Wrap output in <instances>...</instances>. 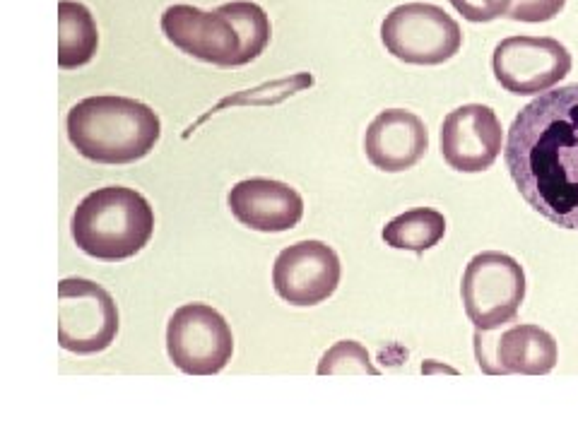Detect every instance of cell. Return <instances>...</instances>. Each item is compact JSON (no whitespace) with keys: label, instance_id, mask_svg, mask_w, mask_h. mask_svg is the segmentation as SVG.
<instances>
[{"label":"cell","instance_id":"1","mask_svg":"<svg viewBox=\"0 0 578 433\" xmlns=\"http://www.w3.org/2000/svg\"><path fill=\"white\" fill-rule=\"evenodd\" d=\"M504 159L538 215L578 231V85L538 94L513 118Z\"/></svg>","mask_w":578,"mask_h":433},{"label":"cell","instance_id":"2","mask_svg":"<svg viewBox=\"0 0 578 433\" xmlns=\"http://www.w3.org/2000/svg\"><path fill=\"white\" fill-rule=\"evenodd\" d=\"M162 32L186 56L217 68H241L268 49L273 29L261 5L234 0L210 13L193 5H171L162 15Z\"/></svg>","mask_w":578,"mask_h":433},{"label":"cell","instance_id":"3","mask_svg":"<svg viewBox=\"0 0 578 433\" xmlns=\"http://www.w3.org/2000/svg\"><path fill=\"white\" fill-rule=\"evenodd\" d=\"M162 123L150 106L128 97H87L70 109L68 138L97 164H133L155 150Z\"/></svg>","mask_w":578,"mask_h":433},{"label":"cell","instance_id":"4","mask_svg":"<svg viewBox=\"0 0 578 433\" xmlns=\"http://www.w3.org/2000/svg\"><path fill=\"white\" fill-rule=\"evenodd\" d=\"M75 246L90 258L119 263L138 255L155 234V210L133 188L106 186L75 207L70 222Z\"/></svg>","mask_w":578,"mask_h":433},{"label":"cell","instance_id":"5","mask_svg":"<svg viewBox=\"0 0 578 433\" xmlns=\"http://www.w3.org/2000/svg\"><path fill=\"white\" fill-rule=\"evenodd\" d=\"M460 296L475 330H501L516 320L526 299V272L506 253H477L463 272Z\"/></svg>","mask_w":578,"mask_h":433},{"label":"cell","instance_id":"6","mask_svg":"<svg viewBox=\"0 0 578 433\" xmlns=\"http://www.w3.org/2000/svg\"><path fill=\"white\" fill-rule=\"evenodd\" d=\"M381 41L398 61L410 65H441L463 46L460 25L444 8L432 3H405L393 8L381 25Z\"/></svg>","mask_w":578,"mask_h":433},{"label":"cell","instance_id":"7","mask_svg":"<svg viewBox=\"0 0 578 433\" xmlns=\"http://www.w3.org/2000/svg\"><path fill=\"white\" fill-rule=\"evenodd\" d=\"M119 335V308L102 284L68 277L58 284V344L73 354H97Z\"/></svg>","mask_w":578,"mask_h":433},{"label":"cell","instance_id":"8","mask_svg":"<svg viewBox=\"0 0 578 433\" xmlns=\"http://www.w3.org/2000/svg\"><path fill=\"white\" fill-rule=\"evenodd\" d=\"M167 352L176 369L188 376H215L232 361V328L212 306L186 304L169 320Z\"/></svg>","mask_w":578,"mask_h":433},{"label":"cell","instance_id":"9","mask_svg":"<svg viewBox=\"0 0 578 433\" xmlns=\"http://www.w3.org/2000/svg\"><path fill=\"white\" fill-rule=\"evenodd\" d=\"M574 58L552 37H506L492 56L494 77L516 97H535L554 90L571 73Z\"/></svg>","mask_w":578,"mask_h":433},{"label":"cell","instance_id":"10","mask_svg":"<svg viewBox=\"0 0 578 433\" xmlns=\"http://www.w3.org/2000/svg\"><path fill=\"white\" fill-rule=\"evenodd\" d=\"M340 258L328 243L299 241L275 258L273 284L282 301L316 306L330 299L340 284Z\"/></svg>","mask_w":578,"mask_h":433},{"label":"cell","instance_id":"11","mask_svg":"<svg viewBox=\"0 0 578 433\" xmlns=\"http://www.w3.org/2000/svg\"><path fill=\"white\" fill-rule=\"evenodd\" d=\"M477 364L492 376H547L559 359L557 340L540 325H511L492 337V330H475Z\"/></svg>","mask_w":578,"mask_h":433},{"label":"cell","instance_id":"12","mask_svg":"<svg viewBox=\"0 0 578 433\" xmlns=\"http://www.w3.org/2000/svg\"><path fill=\"white\" fill-rule=\"evenodd\" d=\"M504 150V130L497 114L485 104H463L444 118L441 154L460 174H480Z\"/></svg>","mask_w":578,"mask_h":433},{"label":"cell","instance_id":"13","mask_svg":"<svg viewBox=\"0 0 578 433\" xmlns=\"http://www.w3.org/2000/svg\"><path fill=\"white\" fill-rule=\"evenodd\" d=\"M229 210L239 224L263 234L297 227L304 217V198L292 186L273 179H246L229 191Z\"/></svg>","mask_w":578,"mask_h":433},{"label":"cell","instance_id":"14","mask_svg":"<svg viewBox=\"0 0 578 433\" xmlns=\"http://www.w3.org/2000/svg\"><path fill=\"white\" fill-rule=\"evenodd\" d=\"M364 150L376 169L398 174L408 171L429 150V133L417 114L405 109H386L369 123Z\"/></svg>","mask_w":578,"mask_h":433},{"label":"cell","instance_id":"15","mask_svg":"<svg viewBox=\"0 0 578 433\" xmlns=\"http://www.w3.org/2000/svg\"><path fill=\"white\" fill-rule=\"evenodd\" d=\"M99 46L97 22L78 0L58 3V68L75 70L94 58Z\"/></svg>","mask_w":578,"mask_h":433},{"label":"cell","instance_id":"16","mask_svg":"<svg viewBox=\"0 0 578 433\" xmlns=\"http://www.w3.org/2000/svg\"><path fill=\"white\" fill-rule=\"evenodd\" d=\"M383 241L395 251H412L422 255L429 248L439 246L446 236V217L432 207H417L403 212L383 227Z\"/></svg>","mask_w":578,"mask_h":433},{"label":"cell","instance_id":"17","mask_svg":"<svg viewBox=\"0 0 578 433\" xmlns=\"http://www.w3.org/2000/svg\"><path fill=\"white\" fill-rule=\"evenodd\" d=\"M347 373H350V376L352 373L379 376V369L371 364L369 352L355 340L338 342L318 361V376H347Z\"/></svg>","mask_w":578,"mask_h":433},{"label":"cell","instance_id":"18","mask_svg":"<svg viewBox=\"0 0 578 433\" xmlns=\"http://www.w3.org/2000/svg\"><path fill=\"white\" fill-rule=\"evenodd\" d=\"M566 0H513L506 20L528 22V25H540L550 22L564 10Z\"/></svg>","mask_w":578,"mask_h":433},{"label":"cell","instance_id":"19","mask_svg":"<svg viewBox=\"0 0 578 433\" xmlns=\"http://www.w3.org/2000/svg\"><path fill=\"white\" fill-rule=\"evenodd\" d=\"M513 0H451L453 8L468 22H492L506 17Z\"/></svg>","mask_w":578,"mask_h":433}]
</instances>
